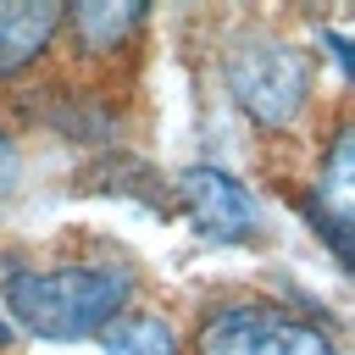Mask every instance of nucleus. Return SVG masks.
Instances as JSON below:
<instances>
[{"label":"nucleus","instance_id":"obj_2","mask_svg":"<svg viewBox=\"0 0 355 355\" xmlns=\"http://www.w3.org/2000/svg\"><path fill=\"white\" fill-rule=\"evenodd\" d=\"M227 83H233V100L250 111V122L261 128H288L311 94V67L294 44L283 39H250L233 50L227 61Z\"/></svg>","mask_w":355,"mask_h":355},{"label":"nucleus","instance_id":"obj_3","mask_svg":"<svg viewBox=\"0 0 355 355\" xmlns=\"http://www.w3.org/2000/svg\"><path fill=\"white\" fill-rule=\"evenodd\" d=\"M178 194H183L189 222L205 239H216V244L255 239V200H250V189L233 172H222V166H189V172H178Z\"/></svg>","mask_w":355,"mask_h":355},{"label":"nucleus","instance_id":"obj_5","mask_svg":"<svg viewBox=\"0 0 355 355\" xmlns=\"http://www.w3.org/2000/svg\"><path fill=\"white\" fill-rule=\"evenodd\" d=\"M277 338H283V311L261 300H239V305L205 311L189 349L194 355H277Z\"/></svg>","mask_w":355,"mask_h":355},{"label":"nucleus","instance_id":"obj_7","mask_svg":"<svg viewBox=\"0 0 355 355\" xmlns=\"http://www.w3.org/2000/svg\"><path fill=\"white\" fill-rule=\"evenodd\" d=\"M100 344L105 355H183L178 344V327L155 311H122L100 327Z\"/></svg>","mask_w":355,"mask_h":355},{"label":"nucleus","instance_id":"obj_1","mask_svg":"<svg viewBox=\"0 0 355 355\" xmlns=\"http://www.w3.org/2000/svg\"><path fill=\"white\" fill-rule=\"evenodd\" d=\"M6 311L50 344L100 338L111 316L133 300V266H100V261H61V266H17L6 277Z\"/></svg>","mask_w":355,"mask_h":355},{"label":"nucleus","instance_id":"obj_9","mask_svg":"<svg viewBox=\"0 0 355 355\" xmlns=\"http://www.w3.org/2000/svg\"><path fill=\"white\" fill-rule=\"evenodd\" d=\"M17 172H22V166H17V144L0 133V205L11 200V189H17Z\"/></svg>","mask_w":355,"mask_h":355},{"label":"nucleus","instance_id":"obj_4","mask_svg":"<svg viewBox=\"0 0 355 355\" xmlns=\"http://www.w3.org/2000/svg\"><path fill=\"white\" fill-rule=\"evenodd\" d=\"M349 216H355V139H349V128H338L322 155V172L311 183V222L327 239V250L338 255V266L349 261Z\"/></svg>","mask_w":355,"mask_h":355},{"label":"nucleus","instance_id":"obj_6","mask_svg":"<svg viewBox=\"0 0 355 355\" xmlns=\"http://www.w3.org/2000/svg\"><path fill=\"white\" fill-rule=\"evenodd\" d=\"M61 33V6L50 0H0V78L33 67Z\"/></svg>","mask_w":355,"mask_h":355},{"label":"nucleus","instance_id":"obj_8","mask_svg":"<svg viewBox=\"0 0 355 355\" xmlns=\"http://www.w3.org/2000/svg\"><path fill=\"white\" fill-rule=\"evenodd\" d=\"M61 22L78 33V44L89 50H116L128 44V33L144 22V6H78V11H61Z\"/></svg>","mask_w":355,"mask_h":355}]
</instances>
